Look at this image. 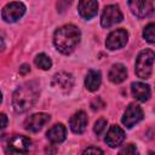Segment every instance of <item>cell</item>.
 I'll list each match as a JSON object with an SVG mask.
<instances>
[{
	"mask_svg": "<svg viewBox=\"0 0 155 155\" xmlns=\"http://www.w3.org/2000/svg\"><path fill=\"white\" fill-rule=\"evenodd\" d=\"M39 84L29 81L19 86L12 94V105L17 113H24L34 107L39 98Z\"/></svg>",
	"mask_w": 155,
	"mask_h": 155,
	"instance_id": "obj_1",
	"label": "cell"
},
{
	"mask_svg": "<svg viewBox=\"0 0 155 155\" xmlns=\"http://www.w3.org/2000/svg\"><path fill=\"white\" fill-rule=\"evenodd\" d=\"M80 38L81 33L76 25L65 24L54 31L53 44L61 53L69 54L75 50V47L80 42Z\"/></svg>",
	"mask_w": 155,
	"mask_h": 155,
	"instance_id": "obj_2",
	"label": "cell"
},
{
	"mask_svg": "<svg viewBox=\"0 0 155 155\" xmlns=\"http://www.w3.org/2000/svg\"><path fill=\"white\" fill-rule=\"evenodd\" d=\"M155 53L153 50L145 48L139 52L137 59H136V74L140 79H149L153 70V63H154Z\"/></svg>",
	"mask_w": 155,
	"mask_h": 155,
	"instance_id": "obj_3",
	"label": "cell"
},
{
	"mask_svg": "<svg viewBox=\"0 0 155 155\" xmlns=\"http://www.w3.org/2000/svg\"><path fill=\"white\" fill-rule=\"evenodd\" d=\"M31 145V140L21 134H16L11 137L6 144V151L10 155H24L29 151Z\"/></svg>",
	"mask_w": 155,
	"mask_h": 155,
	"instance_id": "obj_4",
	"label": "cell"
},
{
	"mask_svg": "<svg viewBox=\"0 0 155 155\" xmlns=\"http://www.w3.org/2000/svg\"><path fill=\"white\" fill-rule=\"evenodd\" d=\"M25 12V6L23 2L19 1H13V2H8L4 6L2 11H1V17L5 22L7 23H13L17 22Z\"/></svg>",
	"mask_w": 155,
	"mask_h": 155,
	"instance_id": "obj_5",
	"label": "cell"
},
{
	"mask_svg": "<svg viewBox=\"0 0 155 155\" xmlns=\"http://www.w3.org/2000/svg\"><path fill=\"white\" fill-rule=\"evenodd\" d=\"M121 21L122 13L117 5H108L104 7L101 17V24L103 28H110L116 23H120Z\"/></svg>",
	"mask_w": 155,
	"mask_h": 155,
	"instance_id": "obj_6",
	"label": "cell"
},
{
	"mask_svg": "<svg viewBox=\"0 0 155 155\" xmlns=\"http://www.w3.org/2000/svg\"><path fill=\"white\" fill-rule=\"evenodd\" d=\"M128 40V34L125 29H116L114 31H111L105 41V46L107 48L114 51V50H119L122 48Z\"/></svg>",
	"mask_w": 155,
	"mask_h": 155,
	"instance_id": "obj_7",
	"label": "cell"
},
{
	"mask_svg": "<svg viewBox=\"0 0 155 155\" xmlns=\"http://www.w3.org/2000/svg\"><path fill=\"white\" fill-rule=\"evenodd\" d=\"M143 119V110L139 105L137 104H130L126 110H125V114L122 116V124L127 127V128H131L133 127L136 124H138L140 120Z\"/></svg>",
	"mask_w": 155,
	"mask_h": 155,
	"instance_id": "obj_8",
	"label": "cell"
},
{
	"mask_svg": "<svg viewBox=\"0 0 155 155\" xmlns=\"http://www.w3.org/2000/svg\"><path fill=\"white\" fill-rule=\"evenodd\" d=\"M50 115L46 113H36L30 115L29 117L25 119L24 121V128L30 132H39L48 121H50Z\"/></svg>",
	"mask_w": 155,
	"mask_h": 155,
	"instance_id": "obj_9",
	"label": "cell"
},
{
	"mask_svg": "<svg viewBox=\"0 0 155 155\" xmlns=\"http://www.w3.org/2000/svg\"><path fill=\"white\" fill-rule=\"evenodd\" d=\"M128 7L131 10V12L139 17V18H144L150 16L154 12V5L151 1H147V0H132L128 1Z\"/></svg>",
	"mask_w": 155,
	"mask_h": 155,
	"instance_id": "obj_10",
	"label": "cell"
},
{
	"mask_svg": "<svg viewBox=\"0 0 155 155\" xmlns=\"http://www.w3.org/2000/svg\"><path fill=\"white\" fill-rule=\"evenodd\" d=\"M52 85L58 87L62 92L67 93L69 92L73 86H74V78L71 74L65 73V71H59L57 74H54L53 79H52Z\"/></svg>",
	"mask_w": 155,
	"mask_h": 155,
	"instance_id": "obj_11",
	"label": "cell"
},
{
	"mask_svg": "<svg viewBox=\"0 0 155 155\" xmlns=\"http://www.w3.org/2000/svg\"><path fill=\"white\" fill-rule=\"evenodd\" d=\"M125 139V132L121 127H119L117 125H113L110 126L109 131L107 132L105 136V143L110 147V148H116L119 147Z\"/></svg>",
	"mask_w": 155,
	"mask_h": 155,
	"instance_id": "obj_12",
	"label": "cell"
},
{
	"mask_svg": "<svg viewBox=\"0 0 155 155\" xmlns=\"http://www.w3.org/2000/svg\"><path fill=\"white\" fill-rule=\"evenodd\" d=\"M79 13L85 19H91L97 15L98 11V2L93 0H81L78 4Z\"/></svg>",
	"mask_w": 155,
	"mask_h": 155,
	"instance_id": "obj_13",
	"label": "cell"
},
{
	"mask_svg": "<svg viewBox=\"0 0 155 155\" xmlns=\"http://www.w3.org/2000/svg\"><path fill=\"white\" fill-rule=\"evenodd\" d=\"M69 125H70V130H71L74 133L80 134V133L85 132L86 126H87V116H86L85 111L80 110V111L75 113V114L70 117Z\"/></svg>",
	"mask_w": 155,
	"mask_h": 155,
	"instance_id": "obj_14",
	"label": "cell"
},
{
	"mask_svg": "<svg viewBox=\"0 0 155 155\" xmlns=\"http://www.w3.org/2000/svg\"><path fill=\"white\" fill-rule=\"evenodd\" d=\"M47 136V139L53 143V144H58V143H62L64 139H65V136H67V130L64 127L63 124H56L53 125L46 133Z\"/></svg>",
	"mask_w": 155,
	"mask_h": 155,
	"instance_id": "obj_15",
	"label": "cell"
},
{
	"mask_svg": "<svg viewBox=\"0 0 155 155\" xmlns=\"http://www.w3.org/2000/svg\"><path fill=\"white\" fill-rule=\"evenodd\" d=\"M131 92L133 97L140 102H145L150 97V87L144 82H133L131 85Z\"/></svg>",
	"mask_w": 155,
	"mask_h": 155,
	"instance_id": "obj_16",
	"label": "cell"
},
{
	"mask_svg": "<svg viewBox=\"0 0 155 155\" xmlns=\"http://www.w3.org/2000/svg\"><path fill=\"white\" fill-rule=\"evenodd\" d=\"M108 78L111 82L114 84H120L126 78H127V70H126V67L121 63H116L114 65H111L110 70H109V74H108Z\"/></svg>",
	"mask_w": 155,
	"mask_h": 155,
	"instance_id": "obj_17",
	"label": "cell"
},
{
	"mask_svg": "<svg viewBox=\"0 0 155 155\" xmlns=\"http://www.w3.org/2000/svg\"><path fill=\"white\" fill-rule=\"evenodd\" d=\"M102 84V75H101V71L98 70H90L86 75V79H85V86L88 91L91 92H94L99 88Z\"/></svg>",
	"mask_w": 155,
	"mask_h": 155,
	"instance_id": "obj_18",
	"label": "cell"
},
{
	"mask_svg": "<svg viewBox=\"0 0 155 155\" xmlns=\"http://www.w3.org/2000/svg\"><path fill=\"white\" fill-rule=\"evenodd\" d=\"M35 64L42 70H48L52 67V61L47 54L40 53L35 57Z\"/></svg>",
	"mask_w": 155,
	"mask_h": 155,
	"instance_id": "obj_19",
	"label": "cell"
},
{
	"mask_svg": "<svg viewBox=\"0 0 155 155\" xmlns=\"http://www.w3.org/2000/svg\"><path fill=\"white\" fill-rule=\"evenodd\" d=\"M143 38L145 41L154 44L155 42V23H149L143 30Z\"/></svg>",
	"mask_w": 155,
	"mask_h": 155,
	"instance_id": "obj_20",
	"label": "cell"
},
{
	"mask_svg": "<svg viewBox=\"0 0 155 155\" xmlns=\"http://www.w3.org/2000/svg\"><path fill=\"white\" fill-rule=\"evenodd\" d=\"M119 155H139V151L134 144H127L119 151Z\"/></svg>",
	"mask_w": 155,
	"mask_h": 155,
	"instance_id": "obj_21",
	"label": "cell"
},
{
	"mask_svg": "<svg viewBox=\"0 0 155 155\" xmlns=\"http://www.w3.org/2000/svg\"><path fill=\"white\" fill-rule=\"evenodd\" d=\"M107 128V120L105 119H99L96 121L94 124V127H93V131L97 136H101Z\"/></svg>",
	"mask_w": 155,
	"mask_h": 155,
	"instance_id": "obj_22",
	"label": "cell"
},
{
	"mask_svg": "<svg viewBox=\"0 0 155 155\" xmlns=\"http://www.w3.org/2000/svg\"><path fill=\"white\" fill-rule=\"evenodd\" d=\"M82 155H103V151L97 147H88L87 149H85Z\"/></svg>",
	"mask_w": 155,
	"mask_h": 155,
	"instance_id": "obj_23",
	"label": "cell"
},
{
	"mask_svg": "<svg viewBox=\"0 0 155 155\" xmlns=\"http://www.w3.org/2000/svg\"><path fill=\"white\" fill-rule=\"evenodd\" d=\"M30 71V67L28 65V64H22L21 65V68H19V73L22 74V75H25L27 73H29Z\"/></svg>",
	"mask_w": 155,
	"mask_h": 155,
	"instance_id": "obj_24",
	"label": "cell"
},
{
	"mask_svg": "<svg viewBox=\"0 0 155 155\" xmlns=\"http://www.w3.org/2000/svg\"><path fill=\"white\" fill-rule=\"evenodd\" d=\"M0 117H1V130H4L7 126V117H6V115L4 113L0 115Z\"/></svg>",
	"mask_w": 155,
	"mask_h": 155,
	"instance_id": "obj_25",
	"label": "cell"
}]
</instances>
